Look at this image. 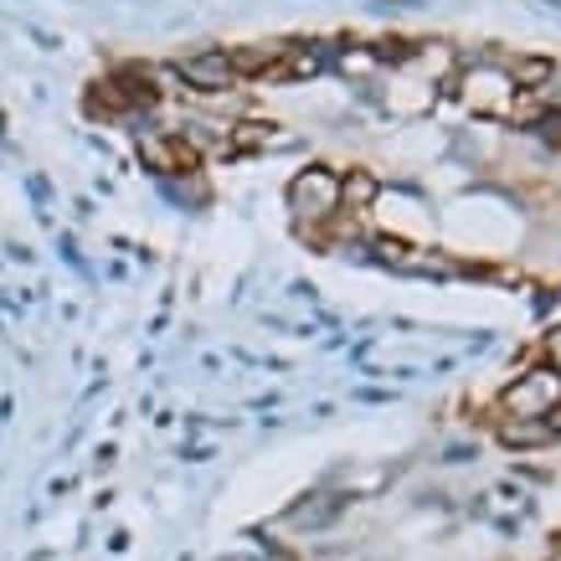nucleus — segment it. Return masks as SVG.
I'll return each instance as SVG.
<instances>
[{
	"label": "nucleus",
	"instance_id": "f257e3e1",
	"mask_svg": "<svg viewBox=\"0 0 561 561\" xmlns=\"http://www.w3.org/2000/svg\"><path fill=\"white\" fill-rule=\"evenodd\" d=\"M289 211L294 221L305 227V232H324V227H335L341 221V175L314 165V171H299L289 181Z\"/></svg>",
	"mask_w": 561,
	"mask_h": 561
},
{
	"label": "nucleus",
	"instance_id": "f03ea898",
	"mask_svg": "<svg viewBox=\"0 0 561 561\" xmlns=\"http://www.w3.org/2000/svg\"><path fill=\"white\" fill-rule=\"evenodd\" d=\"M515 78L505 62H474V68L459 72V99L474 108V114H490V119H511L515 114Z\"/></svg>",
	"mask_w": 561,
	"mask_h": 561
},
{
	"label": "nucleus",
	"instance_id": "7ed1b4c3",
	"mask_svg": "<svg viewBox=\"0 0 561 561\" xmlns=\"http://www.w3.org/2000/svg\"><path fill=\"white\" fill-rule=\"evenodd\" d=\"M561 402V376L551 371V366H536V371L515 376L511 387H505V397H500V408H505V417H551Z\"/></svg>",
	"mask_w": 561,
	"mask_h": 561
},
{
	"label": "nucleus",
	"instance_id": "20e7f679",
	"mask_svg": "<svg viewBox=\"0 0 561 561\" xmlns=\"http://www.w3.org/2000/svg\"><path fill=\"white\" fill-rule=\"evenodd\" d=\"M294 57V42H248V47H232L227 62L238 78H253V72H278Z\"/></svg>",
	"mask_w": 561,
	"mask_h": 561
},
{
	"label": "nucleus",
	"instance_id": "39448f33",
	"mask_svg": "<svg viewBox=\"0 0 561 561\" xmlns=\"http://www.w3.org/2000/svg\"><path fill=\"white\" fill-rule=\"evenodd\" d=\"M175 72H181L191 88H206V93L238 83V72H232V62H227V47H221V51H196V57H186Z\"/></svg>",
	"mask_w": 561,
	"mask_h": 561
},
{
	"label": "nucleus",
	"instance_id": "423d86ee",
	"mask_svg": "<svg viewBox=\"0 0 561 561\" xmlns=\"http://www.w3.org/2000/svg\"><path fill=\"white\" fill-rule=\"evenodd\" d=\"M341 511H345V500L341 494H309V500H299L284 520H289V530H324V526H335L341 520Z\"/></svg>",
	"mask_w": 561,
	"mask_h": 561
},
{
	"label": "nucleus",
	"instance_id": "0eeeda50",
	"mask_svg": "<svg viewBox=\"0 0 561 561\" xmlns=\"http://www.w3.org/2000/svg\"><path fill=\"white\" fill-rule=\"evenodd\" d=\"M515 114H557L561 119V68H546L530 88L515 93Z\"/></svg>",
	"mask_w": 561,
	"mask_h": 561
},
{
	"label": "nucleus",
	"instance_id": "6e6552de",
	"mask_svg": "<svg viewBox=\"0 0 561 561\" xmlns=\"http://www.w3.org/2000/svg\"><path fill=\"white\" fill-rule=\"evenodd\" d=\"M557 433H551V423H541V417H505L500 423V443L505 448H541V443H551Z\"/></svg>",
	"mask_w": 561,
	"mask_h": 561
},
{
	"label": "nucleus",
	"instance_id": "1a4fd4ad",
	"mask_svg": "<svg viewBox=\"0 0 561 561\" xmlns=\"http://www.w3.org/2000/svg\"><path fill=\"white\" fill-rule=\"evenodd\" d=\"M546 360H551V371L561 376V330H551V335H546Z\"/></svg>",
	"mask_w": 561,
	"mask_h": 561
},
{
	"label": "nucleus",
	"instance_id": "9d476101",
	"mask_svg": "<svg viewBox=\"0 0 561 561\" xmlns=\"http://www.w3.org/2000/svg\"><path fill=\"white\" fill-rule=\"evenodd\" d=\"M557 561H561V557H557Z\"/></svg>",
	"mask_w": 561,
	"mask_h": 561
}]
</instances>
